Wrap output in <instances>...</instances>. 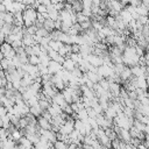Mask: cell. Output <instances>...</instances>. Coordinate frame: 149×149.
I'll use <instances>...</instances> for the list:
<instances>
[{
	"label": "cell",
	"instance_id": "10",
	"mask_svg": "<svg viewBox=\"0 0 149 149\" xmlns=\"http://www.w3.org/2000/svg\"><path fill=\"white\" fill-rule=\"evenodd\" d=\"M37 125H38V127L42 128V129H51V123H50V121L47 120L45 118H43L42 115H40V116L37 118Z\"/></svg>",
	"mask_w": 149,
	"mask_h": 149
},
{
	"label": "cell",
	"instance_id": "35",
	"mask_svg": "<svg viewBox=\"0 0 149 149\" xmlns=\"http://www.w3.org/2000/svg\"><path fill=\"white\" fill-rule=\"evenodd\" d=\"M71 51H72V52H79V44L72 43V44H71Z\"/></svg>",
	"mask_w": 149,
	"mask_h": 149
},
{
	"label": "cell",
	"instance_id": "13",
	"mask_svg": "<svg viewBox=\"0 0 149 149\" xmlns=\"http://www.w3.org/2000/svg\"><path fill=\"white\" fill-rule=\"evenodd\" d=\"M42 112H43V109L41 108V106L38 105V102L29 107V113H30V114H33V115H34V116H36V118H38V116L42 114Z\"/></svg>",
	"mask_w": 149,
	"mask_h": 149
},
{
	"label": "cell",
	"instance_id": "44",
	"mask_svg": "<svg viewBox=\"0 0 149 149\" xmlns=\"http://www.w3.org/2000/svg\"><path fill=\"white\" fill-rule=\"evenodd\" d=\"M1 69H2V68H1V65H0V70H1Z\"/></svg>",
	"mask_w": 149,
	"mask_h": 149
},
{
	"label": "cell",
	"instance_id": "22",
	"mask_svg": "<svg viewBox=\"0 0 149 149\" xmlns=\"http://www.w3.org/2000/svg\"><path fill=\"white\" fill-rule=\"evenodd\" d=\"M63 44H64V43H62V42L58 41V40H50V41H49V47H50L51 49L56 50V51H58V49H59Z\"/></svg>",
	"mask_w": 149,
	"mask_h": 149
},
{
	"label": "cell",
	"instance_id": "2",
	"mask_svg": "<svg viewBox=\"0 0 149 149\" xmlns=\"http://www.w3.org/2000/svg\"><path fill=\"white\" fill-rule=\"evenodd\" d=\"M22 16H23V26L24 27L33 26L36 22L37 10L31 6H26V8L22 12Z\"/></svg>",
	"mask_w": 149,
	"mask_h": 149
},
{
	"label": "cell",
	"instance_id": "1",
	"mask_svg": "<svg viewBox=\"0 0 149 149\" xmlns=\"http://www.w3.org/2000/svg\"><path fill=\"white\" fill-rule=\"evenodd\" d=\"M139 59H140V56L135 50V45L134 47L126 45L122 51V63L127 66H134L139 64Z\"/></svg>",
	"mask_w": 149,
	"mask_h": 149
},
{
	"label": "cell",
	"instance_id": "27",
	"mask_svg": "<svg viewBox=\"0 0 149 149\" xmlns=\"http://www.w3.org/2000/svg\"><path fill=\"white\" fill-rule=\"evenodd\" d=\"M12 28H13V23H3V26H2V31H3V34L5 35H9L10 33H12Z\"/></svg>",
	"mask_w": 149,
	"mask_h": 149
},
{
	"label": "cell",
	"instance_id": "3",
	"mask_svg": "<svg viewBox=\"0 0 149 149\" xmlns=\"http://www.w3.org/2000/svg\"><path fill=\"white\" fill-rule=\"evenodd\" d=\"M113 72H114L113 71V68L109 66L108 64H105V63H102L100 66L97 68V73L100 77H102V78H108Z\"/></svg>",
	"mask_w": 149,
	"mask_h": 149
},
{
	"label": "cell",
	"instance_id": "36",
	"mask_svg": "<svg viewBox=\"0 0 149 149\" xmlns=\"http://www.w3.org/2000/svg\"><path fill=\"white\" fill-rule=\"evenodd\" d=\"M40 3H43V5H45V6H49L50 3H51V0H37Z\"/></svg>",
	"mask_w": 149,
	"mask_h": 149
},
{
	"label": "cell",
	"instance_id": "17",
	"mask_svg": "<svg viewBox=\"0 0 149 149\" xmlns=\"http://www.w3.org/2000/svg\"><path fill=\"white\" fill-rule=\"evenodd\" d=\"M43 27H44L49 33H51V31L55 29V20H52V19H50V17H47V19L44 20V22H43Z\"/></svg>",
	"mask_w": 149,
	"mask_h": 149
},
{
	"label": "cell",
	"instance_id": "33",
	"mask_svg": "<svg viewBox=\"0 0 149 149\" xmlns=\"http://www.w3.org/2000/svg\"><path fill=\"white\" fill-rule=\"evenodd\" d=\"M12 47H13L14 49L20 48V47H23V44H22V40H15L14 42H12Z\"/></svg>",
	"mask_w": 149,
	"mask_h": 149
},
{
	"label": "cell",
	"instance_id": "21",
	"mask_svg": "<svg viewBox=\"0 0 149 149\" xmlns=\"http://www.w3.org/2000/svg\"><path fill=\"white\" fill-rule=\"evenodd\" d=\"M136 12L139 15H149L148 13V7L144 5V3H140L139 6H136Z\"/></svg>",
	"mask_w": 149,
	"mask_h": 149
},
{
	"label": "cell",
	"instance_id": "42",
	"mask_svg": "<svg viewBox=\"0 0 149 149\" xmlns=\"http://www.w3.org/2000/svg\"><path fill=\"white\" fill-rule=\"evenodd\" d=\"M1 127H2V118L0 116V128H1Z\"/></svg>",
	"mask_w": 149,
	"mask_h": 149
},
{
	"label": "cell",
	"instance_id": "16",
	"mask_svg": "<svg viewBox=\"0 0 149 149\" xmlns=\"http://www.w3.org/2000/svg\"><path fill=\"white\" fill-rule=\"evenodd\" d=\"M13 24L19 26V27H23V16H22V12H16L14 13V21Z\"/></svg>",
	"mask_w": 149,
	"mask_h": 149
},
{
	"label": "cell",
	"instance_id": "39",
	"mask_svg": "<svg viewBox=\"0 0 149 149\" xmlns=\"http://www.w3.org/2000/svg\"><path fill=\"white\" fill-rule=\"evenodd\" d=\"M144 69H146V74H147V76H149V65H146V66H144Z\"/></svg>",
	"mask_w": 149,
	"mask_h": 149
},
{
	"label": "cell",
	"instance_id": "4",
	"mask_svg": "<svg viewBox=\"0 0 149 149\" xmlns=\"http://www.w3.org/2000/svg\"><path fill=\"white\" fill-rule=\"evenodd\" d=\"M85 59H87V61H88L93 66H95V68L100 66V65L104 63L101 56H99V55H94V54H90V55H87V57H86Z\"/></svg>",
	"mask_w": 149,
	"mask_h": 149
},
{
	"label": "cell",
	"instance_id": "19",
	"mask_svg": "<svg viewBox=\"0 0 149 149\" xmlns=\"http://www.w3.org/2000/svg\"><path fill=\"white\" fill-rule=\"evenodd\" d=\"M1 19L6 23H13V21H14V13H12V12H3L1 14Z\"/></svg>",
	"mask_w": 149,
	"mask_h": 149
},
{
	"label": "cell",
	"instance_id": "23",
	"mask_svg": "<svg viewBox=\"0 0 149 149\" xmlns=\"http://www.w3.org/2000/svg\"><path fill=\"white\" fill-rule=\"evenodd\" d=\"M88 118V114H87V109L84 107V108H79L78 112H77V119H80V120H86Z\"/></svg>",
	"mask_w": 149,
	"mask_h": 149
},
{
	"label": "cell",
	"instance_id": "6",
	"mask_svg": "<svg viewBox=\"0 0 149 149\" xmlns=\"http://www.w3.org/2000/svg\"><path fill=\"white\" fill-rule=\"evenodd\" d=\"M63 69V66H62V64L61 63H58V62H56V61H50L49 62V64H48V70H49V73L50 74H55V73H57L59 70H62Z\"/></svg>",
	"mask_w": 149,
	"mask_h": 149
},
{
	"label": "cell",
	"instance_id": "14",
	"mask_svg": "<svg viewBox=\"0 0 149 149\" xmlns=\"http://www.w3.org/2000/svg\"><path fill=\"white\" fill-rule=\"evenodd\" d=\"M85 73H86V76H87V78H88L93 84L98 83V81L102 78V77H100V76L97 73V71H86Z\"/></svg>",
	"mask_w": 149,
	"mask_h": 149
},
{
	"label": "cell",
	"instance_id": "5",
	"mask_svg": "<svg viewBox=\"0 0 149 149\" xmlns=\"http://www.w3.org/2000/svg\"><path fill=\"white\" fill-rule=\"evenodd\" d=\"M16 147H19V148H24V149H29V148H34V144L30 142V140H29L26 135H23V136L16 142Z\"/></svg>",
	"mask_w": 149,
	"mask_h": 149
},
{
	"label": "cell",
	"instance_id": "25",
	"mask_svg": "<svg viewBox=\"0 0 149 149\" xmlns=\"http://www.w3.org/2000/svg\"><path fill=\"white\" fill-rule=\"evenodd\" d=\"M54 148H56V149H66L68 148V143L62 141V140H56L54 142Z\"/></svg>",
	"mask_w": 149,
	"mask_h": 149
},
{
	"label": "cell",
	"instance_id": "24",
	"mask_svg": "<svg viewBox=\"0 0 149 149\" xmlns=\"http://www.w3.org/2000/svg\"><path fill=\"white\" fill-rule=\"evenodd\" d=\"M12 49H13L12 44L8 43V42H6V41H3V42L0 44V51H1L2 54H6V52H8V51L12 50Z\"/></svg>",
	"mask_w": 149,
	"mask_h": 149
},
{
	"label": "cell",
	"instance_id": "40",
	"mask_svg": "<svg viewBox=\"0 0 149 149\" xmlns=\"http://www.w3.org/2000/svg\"><path fill=\"white\" fill-rule=\"evenodd\" d=\"M141 2H142V3H144L146 6H148V5H149V0H141Z\"/></svg>",
	"mask_w": 149,
	"mask_h": 149
},
{
	"label": "cell",
	"instance_id": "34",
	"mask_svg": "<svg viewBox=\"0 0 149 149\" xmlns=\"http://www.w3.org/2000/svg\"><path fill=\"white\" fill-rule=\"evenodd\" d=\"M7 112H8V111H7V108H6L3 105H1V104H0V116H1V118L6 116V115H7Z\"/></svg>",
	"mask_w": 149,
	"mask_h": 149
},
{
	"label": "cell",
	"instance_id": "9",
	"mask_svg": "<svg viewBox=\"0 0 149 149\" xmlns=\"http://www.w3.org/2000/svg\"><path fill=\"white\" fill-rule=\"evenodd\" d=\"M62 66H63V69H65L68 71H72L77 66V64L70 57H65L64 61H63V63H62Z\"/></svg>",
	"mask_w": 149,
	"mask_h": 149
},
{
	"label": "cell",
	"instance_id": "11",
	"mask_svg": "<svg viewBox=\"0 0 149 149\" xmlns=\"http://www.w3.org/2000/svg\"><path fill=\"white\" fill-rule=\"evenodd\" d=\"M74 129H77L80 134L86 135L85 123H84V121H83V120H80V119H76V120H74Z\"/></svg>",
	"mask_w": 149,
	"mask_h": 149
},
{
	"label": "cell",
	"instance_id": "37",
	"mask_svg": "<svg viewBox=\"0 0 149 149\" xmlns=\"http://www.w3.org/2000/svg\"><path fill=\"white\" fill-rule=\"evenodd\" d=\"M0 12H6V7L2 2H0Z\"/></svg>",
	"mask_w": 149,
	"mask_h": 149
},
{
	"label": "cell",
	"instance_id": "30",
	"mask_svg": "<svg viewBox=\"0 0 149 149\" xmlns=\"http://www.w3.org/2000/svg\"><path fill=\"white\" fill-rule=\"evenodd\" d=\"M137 21H139L142 26L149 24V16H148V15H140L139 19H137Z\"/></svg>",
	"mask_w": 149,
	"mask_h": 149
},
{
	"label": "cell",
	"instance_id": "32",
	"mask_svg": "<svg viewBox=\"0 0 149 149\" xmlns=\"http://www.w3.org/2000/svg\"><path fill=\"white\" fill-rule=\"evenodd\" d=\"M36 10H37V13H47V10H48V8H47V6L45 5H43V3H40L37 7H36Z\"/></svg>",
	"mask_w": 149,
	"mask_h": 149
},
{
	"label": "cell",
	"instance_id": "15",
	"mask_svg": "<svg viewBox=\"0 0 149 149\" xmlns=\"http://www.w3.org/2000/svg\"><path fill=\"white\" fill-rule=\"evenodd\" d=\"M22 136H23V132H22L21 128H15V129L9 134V137H10L12 140H14L15 142H17Z\"/></svg>",
	"mask_w": 149,
	"mask_h": 149
},
{
	"label": "cell",
	"instance_id": "28",
	"mask_svg": "<svg viewBox=\"0 0 149 149\" xmlns=\"http://www.w3.org/2000/svg\"><path fill=\"white\" fill-rule=\"evenodd\" d=\"M28 63L33 64V65H37L40 63L38 55H30V56H28Z\"/></svg>",
	"mask_w": 149,
	"mask_h": 149
},
{
	"label": "cell",
	"instance_id": "31",
	"mask_svg": "<svg viewBox=\"0 0 149 149\" xmlns=\"http://www.w3.org/2000/svg\"><path fill=\"white\" fill-rule=\"evenodd\" d=\"M36 34H37V35H40V36H42V37H44V36H48V35H49V31H48V30L42 26V27L37 28Z\"/></svg>",
	"mask_w": 149,
	"mask_h": 149
},
{
	"label": "cell",
	"instance_id": "8",
	"mask_svg": "<svg viewBox=\"0 0 149 149\" xmlns=\"http://www.w3.org/2000/svg\"><path fill=\"white\" fill-rule=\"evenodd\" d=\"M47 111L51 114V116H56V115H59L63 111H62V108H61V106L59 105H57V104H55V102H51L50 105H49V107L47 108Z\"/></svg>",
	"mask_w": 149,
	"mask_h": 149
},
{
	"label": "cell",
	"instance_id": "41",
	"mask_svg": "<svg viewBox=\"0 0 149 149\" xmlns=\"http://www.w3.org/2000/svg\"><path fill=\"white\" fill-rule=\"evenodd\" d=\"M3 57H5V56H3V54H2V52H1V51H0V61H1V59H2V58H3Z\"/></svg>",
	"mask_w": 149,
	"mask_h": 149
},
{
	"label": "cell",
	"instance_id": "43",
	"mask_svg": "<svg viewBox=\"0 0 149 149\" xmlns=\"http://www.w3.org/2000/svg\"><path fill=\"white\" fill-rule=\"evenodd\" d=\"M2 86V83H1V79H0V87Z\"/></svg>",
	"mask_w": 149,
	"mask_h": 149
},
{
	"label": "cell",
	"instance_id": "20",
	"mask_svg": "<svg viewBox=\"0 0 149 149\" xmlns=\"http://www.w3.org/2000/svg\"><path fill=\"white\" fill-rule=\"evenodd\" d=\"M104 114H105V116H106V118H108V119H112V120H113V119L116 116V111H115V109L109 105V106L104 111Z\"/></svg>",
	"mask_w": 149,
	"mask_h": 149
},
{
	"label": "cell",
	"instance_id": "38",
	"mask_svg": "<svg viewBox=\"0 0 149 149\" xmlns=\"http://www.w3.org/2000/svg\"><path fill=\"white\" fill-rule=\"evenodd\" d=\"M100 1H101V0H92V3L99 6V5H100Z\"/></svg>",
	"mask_w": 149,
	"mask_h": 149
},
{
	"label": "cell",
	"instance_id": "12",
	"mask_svg": "<svg viewBox=\"0 0 149 149\" xmlns=\"http://www.w3.org/2000/svg\"><path fill=\"white\" fill-rule=\"evenodd\" d=\"M22 44H23V47H30V45L35 44V41H34L33 35H30L28 33L24 34L23 37H22Z\"/></svg>",
	"mask_w": 149,
	"mask_h": 149
},
{
	"label": "cell",
	"instance_id": "29",
	"mask_svg": "<svg viewBox=\"0 0 149 149\" xmlns=\"http://www.w3.org/2000/svg\"><path fill=\"white\" fill-rule=\"evenodd\" d=\"M27 126H28V120H27V118H26V116H20V119H19V128L24 129Z\"/></svg>",
	"mask_w": 149,
	"mask_h": 149
},
{
	"label": "cell",
	"instance_id": "18",
	"mask_svg": "<svg viewBox=\"0 0 149 149\" xmlns=\"http://www.w3.org/2000/svg\"><path fill=\"white\" fill-rule=\"evenodd\" d=\"M24 8H26V5H24L22 1H13V9H12V13L23 12Z\"/></svg>",
	"mask_w": 149,
	"mask_h": 149
},
{
	"label": "cell",
	"instance_id": "26",
	"mask_svg": "<svg viewBox=\"0 0 149 149\" xmlns=\"http://www.w3.org/2000/svg\"><path fill=\"white\" fill-rule=\"evenodd\" d=\"M76 19H77V22H78V23H81V22H84V21L90 20V17L86 16V15H84L81 12H77V13H76Z\"/></svg>",
	"mask_w": 149,
	"mask_h": 149
},
{
	"label": "cell",
	"instance_id": "7",
	"mask_svg": "<svg viewBox=\"0 0 149 149\" xmlns=\"http://www.w3.org/2000/svg\"><path fill=\"white\" fill-rule=\"evenodd\" d=\"M119 76H120L121 81H126V80L130 79V78L133 77V74H132V70H130V66L125 65V68H123V69H122V71L119 73Z\"/></svg>",
	"mask_w": 149,
	"mask_h": 149
}]
</instances>
